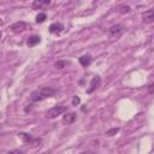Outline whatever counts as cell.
<instances>
[{
  "label": "cell",
  "mask_w": 154,
  "mask_h": 154,
  "mask_svg": "<svg viewBox=\"0 0 154 154\" xmlns=\"http://www.w3.org/2000/svg\"><path fill=\"white\" fill-rule=\"evenodd\" d=\"M55 93H57V90L54 88H52V87H42L41 89L34 90L30 94V100L32 102H38V101H42V100H45L47 97L53 96Z\"/></svg>",
  "instance_id": "6da1fadb"
},
{
  "label": "cell",
  "mask_w": 154,
  "mask_h": 154,
  "mask_svg": "<svg viewBox=\"0 0 154 154\" xmlns=\"http://www.w3.org/2000/svg\"><path fill=\"white\" fill-rule=\"evenodd\" d=\"M65 111H66V107H65V106L57 105V106L52 107L51 109H48V112L46 113V117H47L48 119H54V118H57L58 116H61Z\"/></svg>",
  "instance_id": "7a4b0ae2"
},
{
  "label": "cell",
  "mask_w": 154,
  "mask_h": 154,
  "mask_svg": "<svg viewBox=\"0 0 154 154\" xmlns=\"http://www.w3.org/2000/svg\"><path fill=\"white\" fill-rule=\"evenodd\" d=\"M29 28H30V24H29V23H26V22H23V20L16 22V23H13V24H11V25H10L11 31H12V32H14V34L23 32V31H25V30H26V29H29Z\"/></svg>",
  "instance_id": "3957f363"
},
{
  "label": "cell",
  "mask_w": 154,
  "mask_h": 154,
  "mask_svg": "<svg viewBox=\"0 0 154 154\" xmlns=\"http://www.w3.org/2000/svg\"><path fill=\"white\" fill-rule=\"evenodd\" d=\"M124 30H125V28L122 24H116L108 29V34L112 38H119L124 34Z\"/></svg>",
  "instance_id": "277c9868"
},
{
  "label": "cell",
  "mask_w": 154,
  "mask_h": 154,
  "mask_svg": "<svg viewBox=\"0 0 154 154\" xmlns=\"http://www.w3.org/2000/svg\"><path fill=\"white\" fill-rule=\"evenodd\" d=\"M101 84V78L100 76H94L89 83V88L87 89V94H91L94 90H96Z\"/></svg>",
  "instance_id": "5b68a950"
},
{
  "label": "cell",
  "mask_w": 154,
  "mask_h": 154,
  "mask_svg": "<svg viewBox=\"0 0 154 154\" xmlns=\"http://www.w3.org/2000/svg\"><path fill=\"white\" fill-rule=\"evenodd\" d=\"M142 20L147 24L149 23H154V8H150V10H147L142 13Z\"/></svg>",
  "instance_id": "8992f818"
},
{
  "label": "cell",
  "mask_w": 154,
  "mask_h": 154,
  "mask_svg": "<svg viewBox=\"0 0 154 154\" xmlns=\"http://www.w3.org/2000/svg\"><path fill=\"white\" fill-rule=\"evenodd\" d=\"M51 5V0H35L32 2V7L35 10H46Z\"/></svg>",
  "instance_id": "52a82bcc"
},
{
  "label": "cell",
  "mask_w": 154,
  "mask_h": 154,
  "mask_svg": "<svg viewBox=\"0 0 154 154\" xmlns=\"http://www.w3.org/2000/svg\"><path fill=\"white\" fill-rule=\"evenodd\" d=\"M63 30H64V25H63L61 23H59V22L52 23V24L49 25V32H51V34L58 35V34H60Z\"/></svg>",
  "instance_id": "ba28073f"
},
{
  "label": "cell",
  "mask_w": 154,
  "mask_h": 154,
  "mask_svg": "<svg viewBox=\"0 0 154 154\" xmlns=\"http://www.w3.org/2000/svg\"><path fill=\"white\" fill-rule=\"evenodd\" d=\"M76 113L75 112H69V113H66L64 117H63V119H61V122H63V124L64 125H70V124H72L75 120H76Z\"/></svg>",
  "instance_id": "9c48e42d"
},
{
  "label": "cell",
  "mask_w": 154,
  "mask_h": 154,
  "mask_svg": "<svg viewBox=\"0 0 154 154\" xmlns=\"http://www.w3.org/2000/svg\"><path fill=\"white\" fill-rule=\"evenodd\" d=\"M18 137H19L24 143H28V144H31L32 141H34V137H32L30 134H28V132H19V134H18Z\"/></svg>",
  "instance_id": "30bf717a"
},
{
  "label": "cell",
  "mask_w": 154,
  "mask_h": 154,
  "mask_svg": "<svg viewBox=\"0 0 154 154\" xmlns=\"http://www.w3.org/2000/svg\"><path fill=\"white\" fill-rule=\"evenodd\" d=\"M40 42H41V37H40L38 35H32V36H30V37L28 38L26 45H28V47H34V46L38 45Z\"/></svg>",
  "instance_id": "8fae6325"
},
{
  "label": "cell",
  "mask_w": 154,
  "mask_h": 154,
  "mask_svg": "<svg viewBox=\"0 0 154 154\" xmlns=\"http://www.w3.org/2000/svg\"><path fill=\"white\" fill-rule=\"evenodd\" d=\"M90 63H91V55H89V54L82 55V57L79 58V64H81L82 66H84V67L89 66V65H90Z\"/></svg>",
  "instance_id": "7c38bea8"
},
{
  "label": "cell",
  "mask_w": 154,
  "mask_h": 154,
  "mask_svg": "<svg viewBox=\"0 0 154 154\" xmlns=\"http://www.w3.org/2000/svg\"><path fill=\"white\" fill-rule=\"evenodd\" d=\"M131 11V7L129 6V5H120L119 7H118V12L120 13V14H126V13H129Z\"/></svg>",
  "instance_id": "4fadbf2b"
},
{
  "label": "cell",
  "mask_w": 154,
  "mask_h": 154,
  "mask_svg": "<svg viewBox=\"0 0 154 154\" xmlns=\"http://www.w3.org/2000/svg\"><path fill=\"white\" fill-rule=\"evenodd\" d=\"M67 65H70V63L69 61H66V60H58L55 64H54V67L55 69H64V67H66Z\"/></svg>",
  "instance_id": "5bb4252c"
},
{
  "label": "cell",
  "mask_w": 154,
  "mask_h": 154,
  "mask_svg": "<svg viewBox=\"0 0 154 154\" xmlns=\"http://www.w3.org/2000/svg\"><path fill=\"white\" fill-rule=\"evenodd\" d=\"M46 18H47L46 13H38V14L36 16L35 20H36V23H43V22L46 20Z\"/></svg>",
  "instance_id": "9a60e30c"
},
{
  "label": "cell",
  "mask_w": 154,
  "mask_h": 154,
  "mask_svg": "<svg viewBox=\"0 0 154 154\" xmlns=\"http://www.w3.org/2000/svg\"><path fill=\"white\" fill-rule=\"evenodd\" d=\"M119 131V128H112V129H109L108 131H106V136H108V137H111V136H113V135H116L117 132Z\"/></svg>",
  "instance_id": "2e32d148"
},
{
  "label": "cell",
  "mask_w": 154,
  "mask_h": 154,
  "mask_svg": "<svg viewBox=\"0 0 154 154\" xmlns=\"http://www.w3.org/2000/svg\"><path fill=\"white\" fill-rule=\"evenodd\" d=\"M147 89H148V93H149L150 95H154V83H150V84L147 87Z\"/></svg>",
  "instance_id": "e0dca14e"
},
{
  "label": "cell",
  "mask_w": 154,
  "mask_h": 154,
  "mask_svg": "<svg viewBox=\"0 0 154 154\" xmlns=\"http://www.w3.org/2000/svg\"><path fill=\"white\" fill-rule=\"evenodd\" d=\"M78 103H79V97H78L77 95H75V96L72 97V105H73V106H77Z\"/></svg>",
  "instance_id": "ac0fdd59"
},
{
  "label": "cell",
  "mask_w": 154,
  "mask_h": 154,
  "mask_svg": "<svg viewBox=\"0 0 154 154\" xmlns=\"http://www.w3.org/2000/svg\"><path fill=\"white\" fill-rule=\"evenodd\" d=\"M7 154H24V153L20 149H13V150H10Z\"/></svg>",
  "instance_id": "d6986e66"
},
{
  "label": "cell",
  "mask_w": 154,
  "mask_h": 154,
  "mask_svg": "<svg viewBox=\"0 0 154 154\" xmlns=\"http://www.w3.org/2000/svg\"><path fill=\"white\" fill-rule=\"evenodd\" d=\"M81 154H91L90 152H83V153H81Z\"/></svg>",
  "instance_id": "ffe728a7"
}]
</instances>
